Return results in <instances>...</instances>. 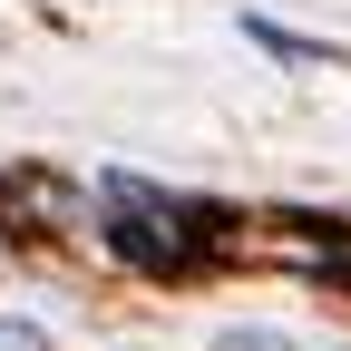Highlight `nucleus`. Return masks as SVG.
Instances as JSON below:
<instances>
[{
  "label": "nucleus",
  "instance_id": "obj_1",
  "mask_svg": "<svg viewBox=\"0 0 351 351\" xmlns=\"http://www.w3.org/2000/svg\"><path fill=\"white\" fill-rule=\"evenodd\" d=\"M108 244L117 263H137V274H195L205 244H215V215L205 205H176L156 186H137V176H108Z\"/></svg>",
  "mask_w": 351,
  "mask_h": 351
},
{
  "label": "nucleus",
  "instance_id": "obj_2",
  "mask_svg": "<svg viewBox=\"0 0 351 351\" xmlns=\"http://www.w3.org/2000/svg\"><path fill=\"white\" fill-rule=\"evenodd\" d=\"M0 351H49V332L39 322H0Z\"/></svg>",
  "mask_w": 351,
  "mask_h": 351
},
{
  "label": "nucleus",
  "instance_id": "obj_3",
  "mask_svg": "<svg viewBox=\"0 0 351 351\" xmlns=\"http://www.w3.org/2000/svg\"><path fill=\"white\" fill-rule=\"evenodd\" d=\"M225 351H283V341H263V332H234V341H225Z\"/></svg>",
  "mask_w": 351,
  "mask_h": 351
},
{
  "label": "nucleus",
  "instance_id": "obj_4",
  "mask_svg": "<svg viewBox=\"0 0 351 351\" xmlns=\"http://www.w3.org/2000/svg\"><path fill=\"white\" fill-rule=\"evenodd\" d=\"M322 274H332V283H351V254H332V263H322Z\"/></svg>",
  "mask_w": 351,
  "mask_h": 351
}]
</instances>
